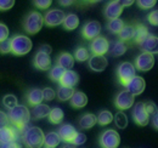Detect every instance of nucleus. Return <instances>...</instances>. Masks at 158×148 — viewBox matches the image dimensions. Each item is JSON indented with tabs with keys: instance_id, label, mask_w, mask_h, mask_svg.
Masks as SVG:
<instances>
[{
	"instance_id": "obj_1",
	"label": "nucleus",
	"mask_w": 158,
	"mask_h": 148,
	"mask_svg": "<svg viewBox=\"0 0 158 148\" xmlns=\"http://www.w3.org/2000/svg\"><path fill=\"white\" fill-rule=\"evenodd\" d=\"M7 115H9L10 121L12 123V125H15L17 128V130L23 131V132L27 129V125H28V123L31 120V117H32L29 109L23 105H19L15 108L10 109Z\"/></svg>"
},
{
	"instance_id": "obj_2",
	"label": "nucleus",
	"mask_w": 158,
	"mask_h": 148,
	"mask_svg": "<svg viewBox=\"0 0 158 148\" xmlns=\"http://www.w3.org/2000/svg\"><path fill=\"white\" fill-rule=\"evenodd\" d=\"M44 140L45 135L38 126H29L23 132V142L27 148H41Z\"/></svg>"
},
{
	"instance_id": "obj_3",
	"label": "nucleus",
	"mask_w": 158,
	"mask_h": 148,
	"mask_svg": "<svg viewBox=\"0 0 158 148\" xmlns=\"http://www.w3.org/2000/svg\"><path fill=\"white\" fill-rule=\"evenodd\" d=\"M11 47L14 55H27L32 50V40L26 35H15L11 39Z\"/></svg>"
},
{
	"instance_id": "obj_4",
	"label": "nucleus",
	"mask_w": 158,
	"mask_h": 148,
	"mask_svg": "<svg viewBox=\"0 0 158 148\" xmlns=\"http://www.w3.org/2000/svg\"><path fill=\"white\" fill-rule=\"evenodd\" d=\"M44 24V17L38 11H32L24 19V29L28 34H37Z\"/></svg>"
},
{
	"instance_id": "obj_5",
	"label": "nucleus",
	"mask_w": 158,
	"mask_h": 148,
	"mask_svg": "<svg viewBox=\"0 0 158 148\" xmlns=\"http://www.w3.org/2000/svg\"><path fill=\"white\" fill-rule=\"evenodd\" d=\"M117 74H118L120 84H123L124 86H127L136 76V68L130 62H123V63H120L118 66Z\"/></svg>"
},
{
	"instance_id": "obj_6",
	"label": "nucleus",
	"mask_w": 158,
	"mask_h": 148,
	"mask_svg": "<svg viewBox=\"0 0 158 148\" xmlns=\"http://www.w3.org/2000/svg\"><path fill=\"white\" fill-rule=\"evenodd\" d=\"M120 143V136L113 129H108L103 131L100 137V145L102 148H118Z\"/></svg>"
},
{
	"instance_id": "obj_7",
	"label": "nucleus",
	"mask_w": 158,
	"mask_h": 148,
	"mask_svg": "<svg viewBox=\"0 0 158 148\" xmlns=\"http://www.w3.org/2000/svg\"><path fill=\"white\" fill-rule=\"evenodd\" d=\"M150 113L146 109L145 102H136L133 108V118L134 121L140 126H146L150 121Z\"/></svg>"
},
{
	"instance_id": "obj_8",
	"label": "nucleus",
	"mask_w": 158,
	"mask_h": 148,
	"mask_svg": "<svg viewBox=\"0 0 158 148\" xmlns=\"http://www.w3.org/2000/svg\"><path fill=\"white\" fill-rule=\"evenodd\" d=\"M114 105L116 107L120 109V111H125V109H129L133 107L134 105V95L124 90V91H120V92L116 96V100H114Z\"/></svg>"
},
{
	"instance_id": "obj_9",
	"label": "nucleus",
	"mask_w": 158,
	"mask_h": 148,
	"mask_svg": "<svg viewBox=\"0 0 158 148\" xmlns=\"http://www.w3.org/2000/svg\"><path fill=\"white\" fill-rule=\"evenodd\" d=\"M64 18H66V15L62 10H50L45 14L44 16V23L49 27H55V26H60L64 22Z\"/></svg>"
},
{
	"instance_id": "obj_10",
	"label": "nucleus",
	"mask_w": 158,
	"mask_h": 148,
	"mask_svg": "<svg viewBox=\"0 0 158 148\" xmlns=\"http://www.w3.org/2000/svg\"><path fill=\"white\" fill-rule=\"evenodd\" d=\"M155 66V57L151 54L142 52L135 60V68L141 72H148Z\"/></svg>"
},
{
	"instance_id": "obj_11",
	"label": "nucleus",
	"mask_w": 158,
	"mask_h": 148,
	"mask_svg": "<svg viewBox=\"0 0 158 148\" xmlns=\"http://www.w3.org/2000/svg\"><path fill=\"white\" fill-rule=\"evenodd\" d=\"M91 52L95 56H103L110 51V43L105 37H98L91 41Z\"/></svg>"
},
{
	"instance_id": "obj_12",
	"label": "nucleus",
	"mask_w": 158,
	"mask_h": 148,
	"mask_svg": "<svg viewBox=\"0 0 158 148\" xmlns=\"http://www.w3.org/2000/svg\"><path fill=\"white\" fill-rule=\"evenodd\" d=\"M83 37L85 39H96L98 37H100V33H101V23L98 21H89L84 24L83 27Z\"/></svg>"
},
{
	"instance_id": "obj_13",
	"label": "nucleus",
	"mask_w": 158,
	"mask_h": 148,
	"mask_svg": "<svg viewBox=\"0 0 158 148\" xmlns=\"http://www.w3.org/2000/svg\"><path fill=\"white\" fill-rule=\"evenodd\" d=\"M127 91H129V92L131 93V95H134V96H138L140 93H142L145 91V88H146V81H145V79L142 78V76H139L136 75L127 86Z\"/></svg>"
},
{
	"instance_id": "obj_14",
	"label": "nucleus",
	"mask_w": 158,
	"mask_h": 148,
	"mask_svg": "<svg viewBox=\"0 0 158 148\" xmlns=\"http://www.w3.org/2000/svg\"><path fill=\"white\" fill-rule=\"evenodd\" d=\"M140 49L146 54H151V55L158 54V38L150 34L140 44Z\"/></svg>"
},
{
	"instance_id": "obj_15",
	"label": "nucleus",
	"mask_w": 158,
	"mask_h": 148,
	"mask_svg": "<svg viewBox=\"0 0 158 148\" xmlns=\"http://www.w3.org/2000/svg\"><path fill=\"white\" fill-rule=\"evenodd\" d=\"M57 132H59L61 140L64 141V142H67V143H72V141L74 140L76 135L78 134V131L74 129V126L71 125V124H63V125H61Z\"/></svg>"
},
{
	"instance_id": "obj_16",
	"label": "nucleus",
	"mask_w": 158,
	"mask_h": 148,
	"mask_svg": "<svg viewBox=\"0 0 158 148\" xmlns=\"http://www.w3.org/2000/svg\"><path fill=\"white\" fill-rule=\"evenodd\" d=\"M122 12H123V6H122L120 1H111L107 4V6L105 9V16L110 21L118 18Z\"/></svg>"
},
{
	"instance_id": "obj_17",
	"label": "nucleus",
	"mask_w": 158,
	"mask_h": 148,
	"mask_svg": "<svg viewBox=\"0 0 158 148\" xmlns=\"http://www.w3.org/2000/svg\"><path fill=\"white\" fill-rule=\"evenodd\" d=\"M108 64V61L105 56L93 55L89 60V67L94 72H103Z\"/></svg>"
},
{
	"instance_id": "obj_18",
	"label": "nucleus",
	"mask_w": 158,
	"mask_h": 148,
	"mask_svg": "<svg viewBox=\"0 0 158 148\" xmlns=\"http://www.w3.org/2000/svg\"><path fill=\"white\" fill-rule=\"evenodd\" d=\"M34 66L40 71H48L51 67V58L50 55H46L44 52L38 51L34 57Z\"/></svg>"
},
{
	"instance_id": "obj_19",
	"label": "nucleus",
	"mask_w": 158,
	"mask_h": 148,
	"mask_svg": "<svg viewBox=\"0 0 158 148\" xmlns=\"http://www.w3.org/2000/svg\"><path fill=\"white\" fill-rule=\"evenodd\" d=\"M79 81V75L74 71H66L62 79L60 80L61 86H67V88H74Z\"/></svg>"
},
{
	"instance_id": "obj_20",
	"label": "nucleus",
	"mask_w": 158,
	"mask_h": 148,
	"mask_svg": "<svg viewBox=\"0 0 158 148\" xmlns=\"http://www.w3.org/2000/svg\"><path fill=\"white\" fill-rule=\"evenodd\" d=\"M17 138V132L14 128L6 126L4 129L0 130V143H10V142H15Z\"/></svg>"
},
{
	"instance_id": "obj_21",
	"label": "nucleus",
	"mask_w": 158,
	"mask_h": 148,
	"mask_svg": "<svg viewBox=\"0 0 158 148\" xmlns=\"http://www.w3.org/2000/svg\"><path fill=\"white\" fill-rule=\"evenodd\" d=\"M57 66L62 67L64 71H71L74 66V57L68 52H62L57 58Z\"/></svg>"
},
{
	"instance_id": "obj_22",
	"label": "nucleus",
	"mask_w": 158,
	"mask_h": 148,
	"mask_svg": "<svg viewBox=\"0 0 158 148\" xmlns=\"http://www.w3.org/2000/svg\"><path fill=\"white\" fill-rule=\"evenodd\" d=\"M44 100V96H43V90L40 89H32L29 90V92L27 93V102L31 105V106H38L41 103V101Z\"/></svg>"
},
{
	"instance_id": "obj_23",
	"label": "nucleus",
	"mask_w": 158,
	"mask_h": 148,
	"mask_svg": "<svg viewBox=\"0 0 158 148\" xmlns=\"http://www.w3.org/2000/svg\"><path fill=\"white\" fill-rule=\"evenodd\" d=\"M86 103H88V97L81 91H76L71 98V106L73 108H83L86 106Z\"/></svg>"
},
{
	"instance_id": "obj_24",
	"label": "nucleus",
	"mask_w": 158,
	"mask_h": 148,
	"mask_svg": "<svg viewBox=\"0 0 158 148\" xmlns=\"http://www.w3.org/2000/svg\"><path fill=\"white\" fill-rule=\"evenodd\" d=\"M96 123H98V117L91 113H86L79 119V126L81 129H91Z\"/></svg>"
},
{
	"instance_id": "obj_25",
	"label": "nucleus",
	"mask_w": 158,
	"mask_h": 148,
	"mask_svg": "<svg viewBox=\"0 0 158 148\" xmlns=\"http://www.w3.org/2000/svg\"><path fill=\"white\" fill-rule=\"evenodd\" d=\"M51 108L48 106V105H44V103H40L38 106L33 107V112H32V117L33 119H43L45 117H49Z\"/></svg>"
},
{
	"instance_id": "obj_26",
	"label": "nucleus",
	"mask_w": 158,
	"mask_h": 148,
	"mask_svg": "<svg viewBox=\"0 0 158 148\" xmlns=\"http://www.w3.org/2000/svg\"><path fill=\"white\" fill-rule=\"evenodd\" d=\"M61 142V137H60L59 132L51 131L49 134L45 135V140H44V145L45 147H54L56 148V146H59Z\"/></svg>"
},
{
	"instance_id": "obj_27",
	"label": "nucleus",
	"mask_w": 158,
	"mask_h": 148,
	"mask_svg": "<svg viewBox=\"0 0 158 148\" xmlns=\"http://www.w3.org/2000/svg\"><path fill=\"white\" fill-rule=\"evenodd\" d=\"M150 35V32H148V29H147V27L146 26H143V24H138L136 27H135V35H134V40H135V43L136 44H141L146 38Z\"/></svg>"
},
{
	"instance_id": "obj_28",
	"label": "nucleus",
	"mask_w": 158,
	"mask_h": 148,
	"mask_svg": "<svg viewBox=\"0 0 158 148\" xmlns=\"http://www.w3.org/2000/svg\"><path fill=\"white\" fill-rule=\"evenodd\" d=\"M79 26V18L76 14H68L64 18L63 22V27L67 31H74Z\"/></svg>"
},
{
	"instance_id": "obj_29",
	"label": "nucleus",
	"mask_w": 158,
	"mask_h": 148,
	"mask_svg": "<svg viewBox=\"0 0 158 148\" xmlns=\"http://www.w3.org/2000/svg\"><path fill=\"white\" fill-rule=\"evenodd\" d=\"M127 50H128L127 44L124 41H122V40H118V41L113 43V45L111 47V54L113 56H116V57H118V56L124 55L127 52Z\"/></svg>"
},
{
	"instance_id": "obj_30",
	"label": "nucleus",
	"mask_w": 158,
	"mask_h": 148,
	"mask_svg": "<svg viewBox=\"0 0 158 148\" xmlns=\"http://www.w3.org/2000/svg\"><path fill=\"white\" fill-rule=\"evenodd\" d=\"M73 88H67V86H60L57 90V97L60 101H68L72 98V96L74 95Z\"/></svg>"
},
{
	"instance_id": "obj_31",
	"label": "nucleus",
	"mask_w": 158,
	"mask_h": 148,
	"mask_svg": "<svg viewBox=\"0 0 158 148\" xmlns=\"http://www.w3.org/2000/svg\"><path fill=\"white\" fill-rule=\"evenodd\" d=\"M107 27H108V31H110L111 33L119 34V33L123 31V28L125 27V24H124V22L120 18H116V19L110 21L108 24H107Z\"/></svg>"
},
{
	"instance_id": "obj_32",
	"label": "nucleus",
	"mask_w": 158,
	"mask_h": 148,
	"mask_svg": "<svg viewBox=\"0 0 158 148\" xmlns=\"http://www.w3.org/2000/svg\"><path fill=\"white\" fill-rule=\"evenodd\" d=\"M113 119H114L113 118V114L110 111H101L98 114V123H99L100 125H102V126L111 124Z\"/></svg>"
},
{
	"instance_id": "obj_33",
	"label": "nucleus",
	"mask_w": 158,
	"mask_h": 148,
	"mask_svg": "<svg viewBox=\"0 0 158 148\" xmlns=\"http://www.w3.org/2000/svg\"><path fill=\"white\" fill-rule=\"evenodd\" d=\"M63 111L59 108V107H55L50 111V114H49V120L52 123V124H60L63 119Z\"/></svg>"
},
{
	"instance_id": "obj_34",
	"label": "nucleus",
	"mask_w": 158,
	"mask_h": 148,
	"mask_svg": "<svg viewBox=\"0 0 158 148\" xmlns=\"http://www.w3.org/2000/svg\"><path fill=\"white\" fill-rule=\"evenodd\" d=\"M135 35V27L133 26H125L123 28V31L119 33V39L122 41H128L130 39H133Z\"/></svg>"
},
{
	"instance_id": "obj_35",
	"label": "nucleus",
	"mask_w": 158,
	"mask_h": 148,
	"mask_svg": "<svg viewBox=\"0 0 158 148\" xmlns=\"http://www.w3.org/2000/svg\"><path fill=\"white\" fill-rule=\"evenodd\" d=\"M114 124L119 129H125L128 126V117L125 113H123L122 111H119L116 115H114Z\"/></svg>"
},
{
	"instance_id": "obj_36",
	"label": "nucleus",
	"mask_w": 158,
	"mask_h": 148,
	"mask_svg": "<svg viewBox=\"0 0 158 148\" xmlns=\"http://www.w3.org/2000/svg\"><path fill=\"white\" fill-rule=\"evenodd\" d=\"M74 58L79 61V62H84V61H88L90 60V52L88 49L85 47H78L74 52Z\"/></svg>"
},
{
	"instance_id": "obj_37",
	"label": "nucleus",
	"mask_w": 158,
	"mask_h": 148,
	"mask_svg": "<svg viewBox=\"0 0 158 148\" xmlns=\"http://www.w3.org/2000/svg\"><path fill=\"white\" fill-rule=\"evenodd\" d=\"M2 105H4L6 108L12 109V108H15L16 106H19L17 97H16L15 95H6V96H4V98H2Z\"/></svg>"
},
{
	"instance_id": "obj_38",
	"label": "nucleus",
	"mask_w": 158,
	"mask_h": 148,
	"mask_svg": "<svg viewBox=\"0 0 158 148\" xmlns=\"http://www.w3.org/2000/svg\"><path fill=\"white\" fill-rule=\"evenodd\" d=\"M64 72H66V71H64L62 67L55 66V67H52V69L50 71V79L54 80V81H60V80L62 79Z\"/></svg>"
},
{
	"instance_id": "obj_39",
	"label": "nucleus",
	"mask_w": 158,
	"mask_h": 148,
	"mask_svg": "<svg viewBox=\"0 0 158 148\" xmlns=\"http://www.w3.org/2000/svg\"><path fill=\"white\" fill-rule=\"evenodd\" d=\"M9 52H12L11 39H7V40L0 43V54H9Z\"/></svg>"
},
{
	"instance_id": "obj_40",
	"label": "nucleus",
	"mask_w": 158,
	"mask_h": 148,
	"mask_svg": "<svg viewBox=\"0 0 158 148\" xmlns=\"http://www.w3.org/2000/svg\"><path fill=\"white\" fill-rule=\"evenodd\" d=\"M156 4H157L156 0H140V1H138V5L141 7V9H143V10L152 9Z\"/></svg>"
},
{
	"instance_id": "obj_41",
	"label": "nucleus",
	"mask_w": 158,
	"mask_h": 148,
	"mask_svg": "<svg viewBox=\"0 0 158 148\" xmlns=\"http://www.w3.org/2000/svg\"><path fill=\"white\" fill-rule=\"evenodd\" d=\"M86 142V135H84L83 132H78L74 137V140L72 141V145L74 146H80V145H84Z\"/></svg>"
},
{
	"instance_id": "obj_42",
	"label": "nucleus",
	"mask_w": 158,
	"mask_h": 148,
	"mask_svg": "<svg viewBox=\"0 0 158 148\" xmlns=\"http://www.w3.org/2000/svg\"><path fill=\"white\" fill-rule=\"evenodd\" d=\"M9 38V28L6 24L4 23H0V43L7 40Z\"/></svg>"
},
{
	"instance_id": "obj_43",
	"label": "nucleus",
	"mask_w": 158,
	"mask_h": 148,
	"mask_svg": "<svg viewBox=\"0 0 158 148\" xmlns=\"http://www.w3.org/2000/svg\"><path fill=\"white\" fill-rule=\"evenodd\" d=\"M43 96L45 101H52L55 98V91L51 88H45L43 90Z\"/></svg>"
},
{
	"instance_id": "obj_44",
	"label": "nucleus",
	"mask_w": 158,
	"mask_h": 148,
	"mask_svg": "<svg viewBox=\"0 0 158 148\" xmlns=\"http://www.w3.org/2000/svg\"><path fill=\"white\" fill-rule=\"evenodd\" d=\"M14 5H15L14 0H0V11L10 10Z\"/></svg>"
},
{
	"instance_id": "obj_45",
	"label": "nucleus",
	"mask_w": 158,
	"mask_h": 148,
	"mask_svg": "<svg viewBox=\"0 0 158 148\" xmlns=\"http://www.w3.org/2000/svg\"><path fill=\"white\" fill-rule=\"evenodd\" d=\"M9 121H10L9 115L6 113L0 111V130L6 128V126H9Z\"/></svg>"
},
{
	"instance_id": "obj_46",
	"label": "nucleus",
	"mask_w": 158,
	"mask_h": 148,
	"mask_svg": "<svg viewBox=\"0 0 158 148\" xmlns=\"http://www.w3.org/2000/svg\"><path fill=\"white\" fill-rule=\"evenodd\" d=\"M148 22L152 26H158V10H153L148 16H147Z\"/></svg>"
},
{
	"instance_id": "obj_47",
	"label": "nucleus",
	"mask_w": 158,
	"mask_h": 148,
	"mask_svg": "<svg viewBox=\"0 0 158 148\" xmlns=\"http://www.w3.org/2000/svg\"><path fill=\"white\" fill-rule=\"evenodd\" d=\"M34 5L39 9H48L51 5V0H35Z\"/></svg>"
},
{
	"instance_id": "obj_48",
	"label": "nucleus",
	"mask_w": 158,
	"mask_h": 148,
	"mask_svg": "<svg viewBox=\"0 0 158 148\" xmlns=\"http://www.w3.org/2000/svg\"><path fill=\"white\" fill-rule=\"evenodd\" d=\"M146 103V109H147V112L150 113V114H155L156 112H157V109H156V106H155V103L153 102H145Z\"/></svg>"
},
{
	"instance_id": "obj_49",
	"label": "nucleus",
	"mask_w": 158,
	"mask_h": 148,
	"mask_svg": "<svg viewBox=\"0 0 158 148\" xmlns=\"http://www.w3.org/2000/svg\"><path fill=\"white\" fill-rule=\"evenodd\" d=\"M39 51L40 52L46 54V55H50V54H51V51H52V49H51V46H50V45H48V44H43V45L39 47Z\"/></svg>"
},
{
	"instance_id": "obj_50",
	"label": "nucleus",
	"mask_w": 158,
	"mask_h": 148,
	"mask_svg": "<svg viewBox=\"0 0 158 148\" xmlns=\"http://www.w3.org/2000/svg\"><path fill=\"white\" fill-rule=\"evenodd\" d=\"M0 148H21V146L17 145L16 142H10V143H4V145H1Z\"/></svg>"
},
{
	"instance_id": "obj_51",
	"label": "nucleus",
	"mask_w": 158,
	"mask_h": 148,
	"mask_svg": "<svg viewBox=\"0 0 158 148\" xmlns=\"http://www.w3.org/2000/svg\"><path fill=\"white\" fill-rule=\"evenodd\" d=\"M152 124H153V126L158 130V111L152 115Z\"/></svg>"
},
{
	"instance_id": "obj_52",
	"label": "nucleus",
	"mask_w": 158,
	"mask_h": 148,
	"mask_svg": "<svg viewBox=\"0 0 158 148\" xmlns=\"http://www.w3.org/2000/svg\"><path fill=\"white\" fill-rule=\"evenodd\" d=\"M120 4H122V6L124 7V6H131L133 4H134V1L133 0H123V1H120Z\"/></svg>"
},
{
	"instance_id": "obj_53",
	"label": "nucleus",
	"mask_w": 158,
	"mask_h": 148,
	"mask_svg": "<svg viewBox=\"0 0 158 148\" xmlns=\"http://www.w3.org/2000/svg\"><path fill=\"white\" fill-rule=\"evenodd\" d=\"M72 4H73V1H69V0H61L60 1V5H62V6H69Z\"/></svg>"
},
{
	"instance_id": "obj_54",
	"label": "nucleus",
	"mask_w": 158,
	"mask_h": 148,
	"mask_svg": "<svg viewBox=\"0 0 158 148\" xmlns=\"http://www.w3.org/2000/svg\"><path fill=\"white\" fill-rule=\"evenodd\" d=\"M62 148H76L74 145H72V143H67V145H64Z\"/></svg>"
},
{
	"instance_id": "obj_55",
	"label": "nucleus",
	"mask_w": 158,
	"mask_h": 148,
	"mask_svg": "<svg viewBox=\"0 0 158 148\" xmlns=\"http://www.w3.org/2000/svg\"><path fill=\"white\" fill-rule=\"evenodd\" d=\"M45 148H54V147H45Z\"/></svg>"
}]
</instances>
